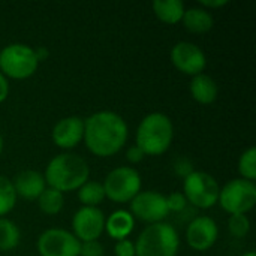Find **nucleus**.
<instances>
[{"instance_id":"nucleus-1","label":"nucleus","mask_w":256,"mask_h":256,"mask_svg":"<svg viewBox=\"0 0 256 256\" xmlns=\"http://www.w3.org/2000/svg\"><path fill=\"white\" fill-rule=\"evenodd\" d=\"M129 135L124 118L112 111H99L84 120V144L98 158L117 154Z\"/></svg>"},{"instance_id":"nucleus-2","label":"nucleus","mask_w":256,"mask_h":256,"mask_svg":"<svg viewBox=\"0 0 256 256\" xmlns=\"http://www.w3.org/2000/svg\"><path fill=\"white\" fill-rule=\"evenodd\" d=\"M90 176L87 162L75 153H62L54 156L45 168V183L62 194L78 190Z\"/></svg>"},{"instance_id":"nucleus-3","label":"nucleus","mask_w":256,"mask_h":256,"mask_svg":"<svg viewBox=\"0 0 256 256\" xmlns=\"http://www.w3.org/2000/svg\"><path fill=\"white\" fill-rule=\"evenodd\" d=\"M174 126L171 118L164 112L146 116L136 129V146L146 156H160L172 144Z\"/></svg>"},{"instance_id":"nucleus-4","label":"nucleus","mask_w":256,"mask_h":256,"mask_svg":"<svg viewBox=\"0 0 256 256\" xmlns=\"http://www.w3.org/2000/svg\"><path fill=\"white\" fill-rule=\"evenodd\" d=\"M180 249V237L177 230L159 222L148 225L138 236L135 243V256H176Z\"/></svg>"},{"instance_id":"nucleus-5","label":"nucleus","mask_w":256,"mask_h":256,"mask_svg":"<svg viewBox=\"0 0 256 256\" xmlns=\"http://www.w3.org/2000/svg\"><path fill=\"white\" fill-rule=\"evenodd\" d=\"M34 50L26 44H10L0 51V72L6 78L27 80L38 70Z\"/></svg>"},{"instance_id":"nucleus-6","label":"nucleus","mask_w":256,"mask_h":256,"mask_svg":"<svg viewBox=\"0 0 256 256\" xmlns=\"http://www.w3.org/2000/svg\"><path fill=\"white\" fill-rule=\"evenodd\" d=\"M141 184L140 172L130 166L114 168L102 183L105 198L117 204L130 202L141 192Z\"/></svg>"},{"instance_id":"nucleus-7","label":"nucleus","mask_w":256,"mask_h":256,"mask_svg":"<svg viewBox=\"0 0 256 256\" xmlns=\"http://www.w3.org/2000/svg\"><path fill=\"white\" fill-rule=\"evenodd\" d=\"M220 186L218 180L202 171H194L183 182V195L196 208H212L218 204Z\"/></svg>"},{"instance_id":"nucleus-8","label":"nucleus","mask_w":256,"mask_h":256,"mask_svg":"<svg viewBox=\"0 0 256 256\" xmlns=\"http://www.w3.org/2000/svg\"><path fill=\"white\" fill-rule=\"evenodd\" d=\"M220 207L232 214H246L256 204V186L254 182L244 178H234L228 182L219 194Z\"/></svg>"},{"instance_id":"nucleus-9","label":"nucleus","mask_w":256,"mask_h":256,"mask_svg":"<svg viewBox=\"0 0 256 256\" xmlns=\"http://www.w3.org/2000/svg\"><path fill=\"white\" fill-rule=\"evenodd\" d=\"M134 219L142 220L148 225L164 222L170 214L166 196L156 190H142L130 201V212Z\"/></svg>"},{"instance_id":"nucleus-10","label":"nucleus","mask_w":256,"mask_h":256,"mask_svg":"<svg viewBox=\"0 0 256 256\" xmlns=\"http://www.w3.org/2000/svg\"><path fill=\"white\" fill-rule=\"evenodd\" d=\"M36 248L40 256H80L81 242L66 230L51 228L39 236Z\"/></svg>"},{"instance_id":"nucleus-11","label":"nucleus","mask_w":256,"mask_h":256,"mask_svg":"<svg viewBox=\"0 0 256 256\" xmlns=\"http://www.w3.org/2000/svg\"><path fill=\"white\" fill-rule=\"evenodd\" d=\"M72 234L81 242H96L105 231V216L98 207H81L72 218Z\"/></svg>"},{"instance_id":"nucleus-12","label":"nucleus","mask_w":256,"mask_h":256,"mask_svg":"<svg viewBox=\"0 0 256 256\" xmlns=\"http://www.w3.org/2000/svg\"><path fill=\"white\" fill-rule=\"evenodd\" d=\"M171 62L184 75L196 76L204 72L207 58L204 51L194 42H178L171 50Z\"/></svg>"},{"instance_id":"nucleus-13","label":"nucleus","mask_w":256,"mask_h":256,"mask_svg":"<svg viewBox=\"0 0 256 256\" xmlns=\"http://www.w3.org/2000/svg\"><path fill=\"white\" fill-rule=\"evenodd\" d=\"M219 237L218 224L208 216L195 218L186 230V242L196 252H206L214 246Z\"/></svg>"},{"instance_id":"nucleus-14","label":"nucleus","mask_w":256,"mask_h":256,"mask_svg":"<svg viewBox=\"0 0 256 256\" xmlns=\"http://www.w3.org/2000/svg\"><path fill=\"white\" fill-rule=\"evenodd\" d=\"M54 144L63 150L76 147L84 138V120L78 116H70L58 120L51 132Z\"/></svg>"},{"instance_id":"nucleus-15","label":"nucleus","mask_w":256,"mask_h":256,"mask_svg":"<svg viewBox=\"0 0 256 256\" xmlns=\"http://www.w3.org/2000/svg\"><path fill=\"white\" fill-rule=\"evenodd\" d=\"M14 190L16 196H21L28 201H34L46 189L45 178L40 172L34 170H26L18 172L12 180Z\"/></svg>"},{"instance_id":"nucleus-16","label":"nucleus","mask_w":256,"mask_h":256,"mask_svg":"<svg viewBox=\"0 0 256 256\" xmlns=\"http://www.w3.org/2000/svg\"><path fill=\"white\" fill-rule=\"evenodd\" d=\"M135 228V219L128 210H116L105 219V231L114 240L128 238Z\"/></svg>"},{"instance_id":"nucleus-17","label":"nucleus","mask_w":256,"mask_h":256,"mask_svg":"<svg viewBox=\"0 0 256 256\" xmlns=\"http://www.w3.org/2000/svg\"><path fill=\"white\" fill-rule=\"evenodd\" d=\"M182 22L190 33L201 34V33H207L213 28L214 18L210 14V10L201 8V6H194V8L184 9Z\"/></svg>"},{"instance_id":"nucleus-18","label":"nucleus","mask_w":256,"mask_h":256,"mask_svg":"<svg viewBox=\"0 0 256 256\" xmlns=\"http://www.w3.org/2000/svg\"><path fill=\"white\" fill-rule=\"evenodd\" d=\"M190 94H192L194 100H196L198 104L210 105L218 99L219 87L212 76H208L206 74H200L196 76H192Z\"/></svg>"},{"instance_id":"nucleus-19","label":"nucleus","mask_w":256,"mask_h":256,"mask_svg":"<svg viewBox=\"0 0 256 256\" xmlns=\"http://www.w3.org/2000/svg\"><path fill=\"white\" fill-rule=\"evenodd\" d=\"M153 12L165 24H178L184 14V4L182 0H156L153 2Z\"/></svg>"},{"instance_id":"nucleus-20","label":"nucleus","mask_w":256,"mask_h":256,"mask_svg":"<svg viewBox=\"0 0 256 256\" xmlns=\"http://www.w3.org/2000/svg\"><path fill=\"white\" fill-rule=\"evenodd\" d=\"M39 210L46 216H56L62 212L64 206V195L52 188H48L40 194V196L36 200Z\"/></svg>"},{"instance_id":"nucleus-21","label":"nucleus","mask_w":256,"mask_h":256,"mask_svg":"<svg viewBox=\"0 0 256 256\" xmlns=\"http://www.w3.org/2000/svg\"><path fill=\"white\" fill-rule=\"evenodd\" d=\"M78 200L82 204V207H98L105 200L102 183L94 180H87L78 189Z\"/></svg>"},{"instance_id":"nucleus-22","label":"nucleus","mask_w":256,"mask_h":256,"mask_svg":"<svg viewBox=\"0 0 256 256\" xmlns=\"http://www.w3.org/2000/svg\"><path fill=\"white\" fill-rule=\"evenodd\" d=\"M20 238L21 234L18 226L12 220L0 218V250L9 252L15 249L20 244Z\"/></svg>"},{"instance_id":"nucleus-23","label":"nucleus","mask_w":256,"mask_h":256,"mask_svg":"<svg viewBox=\"0 0 256 256\" xmlns=\"http://www.w3.org/2000/svg\"><path fill=\"white\" fill-rule=\"evenodd\" d=\"M16 204V194L12 186V180L0 176V218L14 210Z\"/></svg>"},{"instance_id":"nucleus-24","label":"nucleus","mask_w":256,"mask_h":256,"mask_svg":"<svg viewBox=\"0 0 256 256\" xmlns=\"http://www.w3.org/2000/svg\"><path fill=\"white\" fill-rule=\"evenodd\" d=\"M238 172L242 178L254 182L256 180V148H248L238 159Z\"/></svg>"},{"instance_id":"nucleus-25","label":"nucleus","mask_w":256,"mask_h":256,"mask_svg":"<svg viewBox=\"0 0 256 256\" xmlns=\"http://www.w3.org/2000/svg\"><path fill=\"white\" fill-rule=\"evenodd\" d=\"M228 231L236 238H243L250 231V220L246 214H232L228 219Z\"/></svg>"},{"instance_id":"nucleus-26","label":"nucleus","mask_w":256,"mask_h":256,"mask_svg":"<svg viewBox=\"0 0 256 256\" xmlns=\"http://www.w3.org/2000/svg\"><path fill=\"white\" fill-rule=\"evenodd\" d=\"M166 206H168V210L170 212L180 213L188 206V201H186L183 192H172V194H170L166 196Z\"/></svg>"},{"instance_id":"nucleus-27","label":"nucleus","mask_w":256,"mask_h":256,"mask_svg":"<svg viewBox=\"0 0 256 256\" xmlns=\"http://www.w3.org/2000/svg\"><path fill=\"white\" fill-rule=\"evenodd\" d=\"M172 166H174L176 174L183 177V178H186L188 176H190L194 172V165H192V162L188 158H177L174 160Z\"/></svg>"},{"instance_id":"nucleus-28","label":"nucleus","mask_w":256,"mask_h":256,"mask_svg":"<svg viewBox=\"0 0 256 256\" xmlns=\"http://www.w3.org/2000/svg\"><path fill=\"white\" fill-rule=\"evenodd\" d=\"M80 256H104V246L98 240L81 243Z\"/></svg>"},{"instance_id":"nucleus-29","label":"nucleus","mask_w":256,"mask_h":256,"mask_svg":"<svg viewBox=\"0 0 256 256\" xmlns=\"http://www.w3.org/2000/svg\"><path fill=\"white\" fill-rule=\"evenodd\" d=\"M114 255L116 256H135V243L129 238L118 240L114 246Z\"/></svg>"},{"instance_id":"nucleus-30","label":"nucleus","mask_w":256,"mask_h":256,"mask_svg":"<svg viewBox=\"0 0 256 256\" xmlns=\"http://www.w3.org/2000/svg\"><path fill=\"white\" fill-rule=\"evenodd\" d=\"M126 158H128V160H129L130 164H140V162L146 158V154H144V152L135 144V146H132V147L128 148Z\"/></svg>"},{"instance_id":"nucleus-31","label":"nucleus","mask_w":256,"mask_h":256,"mask_svg":"<svg viewBox=\"0 0 256 256\" xmlns=\"http://www.w3.org/2000/svg\"><path fill=\"white\" fill-rule=\"evenodd\" d=\"M228 3H230L228 0H201V2H200L201 8H204V9H207V10H210V9H218V8H224V6H226Z\"/></svg>"},{"instance_id":"nucleus-32","label":"nucleus","mask_w":256,"mask_h":256,"mask_svg":"<svg viewBox=\"0 0 256 256\" xmlns=\"http://www.w3.org/2000/svg\"><path fill=\"white\" fill-rule=\"evenodd\" d=\"M8 94H9V81H8V78L0 72V104L6 100Z\"/></svg>"},{"instance_id":"nucleus-33","label":"nucleus","mask_w":256,"mask_h":256,"mask_svg":"<svg viewBox=\"0 0 256 256\" xmlns=\"http://www.w3.org/2000/svg\"><path fill=\"white\" fill-rule=\"evenodd\" d=\"M33 50H34V56H36V58H38L39 63L44 62V60H46L48 56H50V51L45 46H38V48H33Z\"/></svg>"},{"instance_id":"nucleus-34","label":"nucleus","mask_w":256,"mask_h":256,"mask_svg":"<svg viewBox=\"0 0 256 256\" xmlns=\"http://www.w3.org/2000/svg\"><path fill=\"white\" fill-rule=\"evenodd\" d=\"M3 147H4V141H3V136H2V134H0V154H2V152H3Z\"/></svg>"},{"instance_id":"nucleus-35","label":"nucleus","mask_w":256,"mask_h":256,"mask_svg":"<svg viewBox=\"0 0 256 256\" xmlns=\"http://www.w3.org/2000/svg\"><path fill=\"white\" fill-rule=\"evenodd\" d=\"M242 256H256V255H255V252H252V250H250V252H246L244 255H242Z\"/></svg>"}]
</instances>
